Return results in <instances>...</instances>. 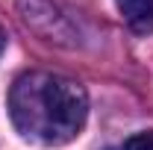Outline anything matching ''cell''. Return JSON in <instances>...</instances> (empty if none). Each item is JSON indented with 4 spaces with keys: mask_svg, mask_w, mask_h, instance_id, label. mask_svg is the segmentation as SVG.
Listing matches in <instances>:
<instances>
[{
    "mask_svg": "<svg viewBox=\"0 0 153 150\" xmlns=\"http://www.w3.org/2000/svg\"><path fill=\"white\" fill-rule=\"evenodd\" d=\"M9 115L24 138L38 144H68L88 118L85 88L62 74H21L9 91Z\"/></svg>",
    "mask_w": 153,
    "mask_h": 150,
    "instance_id": "1",
    "label": "cell"
},
{
    "mask_svg": "<svg viewBox=\"0 0 153 150\" xmlns=\"http://www.w3.org/2000/svg\"><path fill=\"white\" fill-rule=\"evenodd\" d=\"M18 6H21L24 21L38 36H44L47 41H56V44H74V38H76L74 27L68 24L65 15H59L47 0H18Z\"/></svg>",
    "mask_w": 153,
    "mask_h": 150,
    "instance_id": "2",
    "label": "cell"
},
{
    "mask_svg": "<svg viewBox=\"0 0 153 150\" xmlns=\"http://www.w3.org/2000/svg\"><path fill=\"white\" fill-rule=\"evenodd\" d=\"M118 9L135 33H147L153 27V0H118Z\"/></svg>",
    "mask_w": 153,
    "mask_h": 150,
    "instance_id": "3",
    "label": "cell"
},
{
    "mask_svg": "<svg viewBox=\"0 0 153 150\" xmlns=\"http://www.w3.org/2000/svg\"><path fill=\"white\" fill-rule=\"evenodd\" d=\"M124 150H153V130L150 132H138L133 138H127Z\"/></svg>",
    "mask_w": 153,
    "mask_h": 150,
    "instance_id": "4",
    "label": "cell"
},
{
    "mask_svg": "<svg viewBox=\"0 0 153 150\" xmlns=\"http://www.w3.org/2000/svg\"><path fill=\"white\" fill-rule=\"evenodd\" d=\"M3 50H6V30L0 27V53H3Z\"/></svg>",
    "mask_w": 153,
    "mask_h": 150,
    "instance_id": "5",
    "label": "cell"
}]
</instances>
